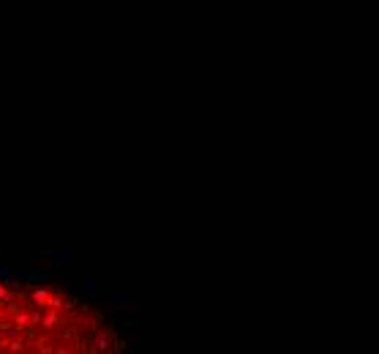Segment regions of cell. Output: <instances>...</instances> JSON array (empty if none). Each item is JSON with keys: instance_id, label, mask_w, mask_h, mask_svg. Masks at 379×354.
I'll return each mask as SVG.
<instances>
[{"instance_id": "2", "label": "cell", "mask_w": 379, "mask_h": 354, "mask_svg": "<svg viewBox=\"0 0 379 354\" xmlns=\"http://www.w3.org/2000/svg\"><path fill=\"white\" fill-rule=\"evenodd\" d=\"M57 354H71V352H68V349H57Z\"/></svg>"}, {"instance_id": "1", "label": "cell", "mask_w": 379, "mask_h": 354, "mask_svg": "<svg viewBox=\"0 0 379 354\" xmlns=\"http://www.w3.org/2000/svg\"><path fill=\"white\" fill-rule=\"evenodd\" d=\"M128 302H131V297L126 294V292H112V294H107V305H112L118 313H128Z\"/></svg>"}]
</instances>
